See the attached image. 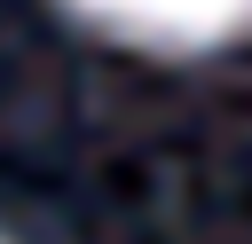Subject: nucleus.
<instances>
[{
    "label": "nucleus",
    "instance_id": "obj_1",
    "mask_svg": "<svg viewBox=\"0 0 252 244\" xmlns=\"http://www.w3.org/2000/svg\"><path fill=\"white\" fill-rule=\"evenodd\" d=\"M71 8L142 47H213L252 31V0H71Z\"/></svg>",
    "mask_w": 252,
    "mask_h": 244
}]
</instances>
